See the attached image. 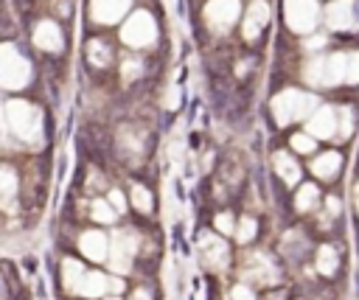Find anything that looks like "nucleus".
<instances>
[{
	"label": "nucleus",
	"mask_w": 359,
	"mask_h": 300,
	"mask_svg": "<svg viewBox=\"0 0 359 300\" xmlns=\"http://www.w3.org/2000/svg\"><path fill=\"white\" fill-rule=\"evenodd\" d=\"M306 79L311 84H356L359 81V53H334V56H317L306 67Z\"/></svg>",
	"instance_id": "1"
},
{
	"label": "nucleus",
	"mask_w": 359,
	"mask_h": 300,
	"mask_svg": "<svg viewBox=\"0 0 359 300\" xmlns=\"http://www.w3.org/2000/svg\"><path fill=\"white\" fill-rule=\"evenodd\" d=\"M6 118H8L11 132H14L20 140H25V143H39V137H42V121H39V112H36L31 104H25V101H11V104L6 107Z\"/></svg>",
	"instance_id": "2"
},
{
	"label": "nucleus",
	"mask_w": 359,
	"mask_h": 300,
	"mask_svg": "<svg viewBox=\"0 0 359 300\" xmlns=\"http://www.w3.org/2000/svg\"><path fill=\"white\" fill-rule=\"evenodd\" d=\"M311 107H314V98L311 95H303L297 90H286V93H280L272 101V112H275V121L280 126H286L292 121H300Z\"/></svg>",
	"instance_id": "3"
},
{
	"label": "nucleus",
	"mask_w": 359,
	"mask_h": 300,
	"mask_svg": "<svg viewBox=\"0 0 359 300\" xmlns=\"http://www.w3.org/2000/svg\"><path fill=\"white\" fill-rule=\"evenodd\" d=\"M28 76H31L28 62L11 45H3L0 48V84L17 90V87L28 84Z\"/></svg>",
	"instance_id": "4"
},
{
	"label": "nucleus",
	"mask_w": 359,
	"mask_h": 300,
	"mask_svg": "<svg viewBox=\"0 0 359 300\" xmlns=\"http://www.w3.org/2000/svg\"><path fill=\"white\" fill-rule=\"evenodd\" d=\"M154 20L146 14V11H137V14H132V20L121 28V39L126 42V45H132V48H143V45H149V42H154Z\"/></svg>",
	"instance_id": "5"
},
{
	"label": "nucleus",
	"mask_w": 359,
	"mask_h": 300,
	"mask_svg": "<svg viewBox=\"0 0 359 300\" xmlns=\"http://www.w3.org/2000/svg\"><path fill=\"white\" fill-rule=\"evenodd\" d=\"M135 250H137V236L135 233H115V238H112V247H109V266H112V272H129V266H132V255H135Z\"/></svg>",
	"instance_id": "6"
},
{
	"label": "nucleus",
	"mask_w": 359,
	"mask_h": 300,
	"mask_svg": "<svg viewBox=\"0 0 359 300\" xmlns=\"http://www.w3.org/2000/svg\"><path fill=\"white\" fill-rule=\"evenodd\" d=\"M286 22L292 31L309 34L317 22V3L314 0H286Z\"/></svg>",
	"instance_id": "7"
},
{
	"label": "nucleus",
	"mask_w": 359,
	"mask_h": 300,
	"mask_svg": "<svg viewBox=\"0 0 359 300\" xmlns=\"http://www.w3.org/2000/svg\"><path fill=\"white\" fill-rule=\"evenodd\" d=\"M325 20L337 31H356L359 28V3L356 0H339V3L328 6Z\"/></svg>",
	"instance_id": "8"
},
{
	"label": "nucleus",
	"mask_w": 359,
	"mask_h": 300,
	"mask_svg": "<svg viewBox=\"0 0 359 300\" xmlns=\"http://www.w3.org/2000/svg\"><path fill=\"white\" fill-rule=\"evenodd\" d=\"M205 17H208L210 25H216L219 31H224L238 17V0H210Z\"/></svg>",
	"instance_id": "9"
},
{
	"label": "nucleus",
	"mask_w": 359,
	"mask_h": 300,
	"mask_svg": "<svg viewBox=\"0 0 359 300\" xmlns=\"http://www.w3.org/2000/svg\"><path fill=\"white\" fill-rule=\"evenodd\" d=\"M202 258H205V264H208L210 269L222 272V269L227 266V261H230L227 244H224L219 236H205V238H202Z\"/></svg>",
	"instance_id": "10"
},
{
	"label": "nucleus",
	"mask_w": 359,
	"mask_h": 300,
	"mask_svg": "<svg viewBox=\"0 0 359 300\" xmlns=\"http://www.w3.org/2000/svg\"><path fill=\"white\" fill-rule=\"evenodd\" d=\"M79 247H81V252H84L90 261H107V258H109V241H107V236H104L101 230H87V233H81Z\"/></svg>",
	"instance_id": "11"
},
{
	"label": "nucleus",
	"mask_w": 359,
	"mask_h": 300,
	"mask_svg": "<svg viewBox=\"0 0 359 300\" xmlns=\"http://www.w3.org/2000/svg\"><path fill=\"white\" fill-rule=\"evenodd\" d=\"M337 132V118H334V109L331 107H320L311 118H309V135L311 137H331Z\"/></svg>",
	"instance_id": "12"
},
{
	"label": "nucleus",
	"mask_w": 359,
	"mask_h": 300,
	"mask_svg": "<svg viewBox=\"0 0 359 300\" xmlns=\"http://www.w3.org/2000/svg\"><path fill=\"white\" fill-rule=\"evenodd\" d=\"M34 45L48 50V53H59L62 50V34H59L56 22H39L34 31Z\"/></svg>",
	"instance_id": "13"
},
{
	"label": "nucleus",
	"mask_w": 359,
	"mask_h": 300,
	"mask_svg": "<svg viewBox=\"0 0 359 300\" xmlns=\"http://www.w3.org/2000/svg\"><path fill=\"white\" fill-rule=\"evenodd\" d=\"M266 20H269V8H266V3H264V0H255V3L250 6L247 20H244V36H247V39H255V36L264 31Z\"/></svg>",
	"instance_id": "14"
},
{
	"label": "nucleus",
	"mask_w": 359,
	"mask_h": 300,
	"mask_svg": "<svg viewBox=\"0 0 359 300\" xmlns=\"http://www.w3.org/2000/svg\"><path fill=\"white\" fill-rule=\"evenodd\" d=\"M126 8H129V0H93V20L115 22Z\"/></svg>",
	"instance_id": "15"
},
{
	"label": "nucleus",
	"mask_w": 359,
	"mask_h": 300,
	"mask_svg": "<svg viewBox=\"0 0 359 300\" xmlns=\"http://www.w3.org/2000/svg\"><path fill=\"white\" fill-rule=\"evenodd\" d=\"M107 289H109V278L107 275H101V272H84L76 294H81V297H104Z\"/></svg>",
	"instance_id": "16"
},
{
	"label": "nucleus",
	"mask_w": 359,
	"mask_h": 300,
	"mask_svg": "<svg viewBox=\"0 0 359 300\" xmlns=\"http://www.w3.org/2000/svg\"><path fill=\"white\" fill-rule=\"evenodd\" d=\"M342 165V157L337 151H325V154H317L314 163H311V171L320 177V179H334L337 171Z\"/></svg>",
	"instance_id": "17"
},
{
	"label": "nucleus",
	"mask_w": 359,
	"mask_h": 300,
	"mask_svg": "<svg viewBox=\"0 0 359 300\" xmlns=\"http://www.w3.org/2000/svg\"><path fill=\"white\" fill-rule=\"evenodd\" d=\"M275 171H278V177H280L286 185H294V182L300 179V165H297L294 157L286 154V151H278V154H275Z\"/></svg>",
	"instance_id": "18"
},
{
	"label": "nucleus",
	"mask_w": 359,
	"mask_h": 300,
	"mask_svg": "<svg viewBox=\"0 0 359 300\" xmlns=\"http://www.w3.org/2000/svg\"><path fill=\"white\" fill-rule=\"evenodd\" d=\"M244 275H247L250 280H258V283H272V280H275V266H272L264 255H255V258H252V266L244 269Z\"/></svg>",
	"instance_id": "19"
},
{
	"label": "nucleus",
	"mask_w": 359,
	"mask_h": 300,
	"mask_svg": "<svg viewBox=\"0 0 359 300\" xmlns=\"http://www.w3.org/2000/svg\"><path fill=\"white\" fill-rule=\"evenodd\" d=\"M81 278H84L81 264H79L76 258H65V261H62V283H65V289L76 294V289H79Z\"/></svg>",
	"instance_id": "20"
},
{
	"label": "nucleus",
	"mask_w": 359,
	"mask_h": 300,
	"mask_svg": "<svg viewBox=\"0 0 359 300\" xmlns=\"http://www.w3.org/2000/svg\"><path fill=\"white\" fill-rule=\"evenodd\" d=\"M337 269H339V255H337V250L334 247H320L317 250V272L320 275H325V278H331V275H337Z\"/></svg>",
	"instance_id": "21"
},
{
	"label": "nucleus",
	"mask_w": 359,
	"mask_h": 300,
	"mask_svg": "<svg viewBox=\"0 0 359 300\" xmlns=\"http://www.w3.org/2000/svg\"><path fill=\"white\" fill-rule=\"evenodd\" d=\"M14 193H17V174L6 165H0V205L8 207L14 202Z\"/></svg>",
	"instance_id": "22"
},
{
	"label": "nucleus",
	"mask_w": 359,
	"mask_h": 300,
	"mask_svg": "<svg viewBox=\"0 0 359 300\" xmlns=\"http://www.w3.org/2000/svg\"><path fill=\"white\" fill-rule=\"evenodd\" d=\"M317 202H320V191H317L314 185L303 182L300 191H297V196H294V207H297L300 213H309V210L317 207Z\"/></svg>",
	"instance_id": "23"
},
{
	"label": "nucleus",
	"mask_w": 359,
	"mask_h": 300,
	"mask_svg": "<svg viewBox=\"0 0 359 300\" xmlns=\"http://www.w3.org/2000/svg\"><path fill=\"white\" fill-rule=\"evenodd\" d=\"M115 213H118V210H115L109 202H104V199H95V202H93V210H90V216H93L98 224H112V221H115Z\"/></svg>",
	"instance_id": "24"
},
{
	"label": "nucleus",
	"mask_w": 359,
	"mask_h": 300,
	"mask_svg": "<svg viewBox=\"0 0 359 300\" xmlns=\"http://www.w3.org/2000/svg\"><path fill=\"white\" fill-rule=\"evenodd\" d=\"M255 233H258V221H255L252 216H244V219L236 224V241H238V244H250V241L255 238Z\"/></svg>",
	"instance_id": "25"
},
{
	"label": "nucleus",
	"mask_w": 359,
	"mask_h": 300,
	"mask_svg": "<svg viewBox=\"0 0 359 300\" xmlns=\"http://www.w3.org/2000/svg\"><path fill=\"white\" fill-rule=\"evenodd\" d=\"M132 205H135V210H140V213H151V193H149L140 182L132 185Z\"/></svg>",
	"instance_id": "26"
},
{
	"label": "nucleus",
	"mask_w": 359,
	"mask_h": 300,
	"mask_svg": "<svg viewBox=\"0 0 359 300\" xmlns=\"http://www.w3.org/2000/svg\"><path fill=\"white\" fill-rule=\"evenodd\" d=\"M87 48H90L93 64H109V48H107L104 42H90Z\"/></svg>",
	"instance_id": "27"
},
{
	"label": "nucleus",
	"mask_w": 359,
	"mask_h": 300,
	"mask_svg": "<svg viewBox=\"0 0 359 300\" xmlns=\"http://www.w3.org/2000/svg\"><path fill=\"white\" fill-rule=\"evenodd\" d=\"M213 227H216L222 236H230V233H236V219H233L230 213H219V216L213 219Z\"/></svg>",
	"instance_id": "28"
},
{
	"label": "nucleus",
	"mask_w": 359,
	"mask_h": 300,
	"mask_svg": "<svg viewBox=\"0 0 359 300\" xmlns=\"http://www.w3.org/2000/svg\"><path fill=\"white\" fill-rule=\"evenodd\" d=\"M292 149H294V151H303V154L314 151V140H311V135H294V137H292Z\"/></svg>",
	"instance_id": "29"
},
{
	"label": "nucleus",
	"mask_w": 359,
	"mask_h": 300,
	"mask_svg": "<svg viewBox=\"0 0 359 300\" xmlns=\"http://www.w3.org/2000/svg\"><path fill=\"white\" fill-rule=\"evenodd\" d=\"M230 300H255V292L247 283H238L230 289Z\"/></svg>",
	"instance_id": "30"
},
{
	"label": "nucleus",
	"mask_w": 359,
	"mask_h": 300,
	"mask_svg": "<svg viewBox=\"0 0 359 300\" xmlns=\"http://www.w3.org/2000/svg\"><path fill=\"white\" fill-rule=\"evenodd\" d=\"M339 115H342V129H339V132H342V137H348V135L353 132V109L345 107Z\"/></svg>",
	"instance_id": "31"
},
{
	"label": "nucleus",
	"mask_w": 359,
	"mask_h": 300,
	"mask_svg": "<svg viewBox=\"0 0 359 300\" xmlns=\"http://www.w3.org/2000/svg\"><path fill=\"white\" fill-rule=\"evenodd\" d=\"M109 205H112V207H115L118 213H121V210H126V207H123V205H126L123 193H121V191H112V193H109Z\"/></svg>",
	"instance_id": "32"
},
{
	"label": "nucleus",
	"mask_w": 359,
	"mask_h": 300,
	"mask_svg": "<svg viewBox=\"0 0 359 300\" xmlns=\"http://www.w3.org/2000/svg\"><path fill=\"white\" fill-rule=\"evenodd\" d=\"M123 70H126V79H135V76L140 73V62H126Z\"/></svg>",
	"instance_id": "33"
},
{
	"label": "nucleus",
	"mask_w": 359,
	"mask_h": 300,
	"mask_svg": "<svg viewBox=\"0 0 359 300\" xmlns=\"http://www.w3.org/2000/svg\"><path fill=\"white\" fill-rule=\"evenodd\" d=\"M325 205H328V213H331V216H337V213H339V199H337V196H328V202H325Z\"/></svg>",
	"instance_id": "34"
},
{
	"label": "nucleus",
	"mask_w": 359,
	"mask_h": 300,
	"mask_svg": "<svg viewBox=\"0 0 359 300\" xmlns=\"http://www.w3.org/2000/svg\"><path fill=\"white\" fill-rule=\"evenodd\" d=\"M109 292H115V294L123 292V280L121 278H109Z\"/></svg>",
	"instance_id": "35"
},
{
	"label": "nucleus",
	"mask_w": 359,
	"mask_h": 300,
	"mask_svg": "<svg viewBox=\"0 0 359 300\" xmlns=\"http://www.w3.org/2000/svg\"><path fill=\"white\" fill-rule=\"evenodd\" d=\"M132 300H151V292H149V289H135Z\"/></svg>",
	"instance_id": "36"
},
{
	"label": "nucleus",
	"mask_w": 359,
	"mask_h": 300,
	"mask_svg": "<svg viewBox=\"0 0 359 300\" xmlns=\"http://www.w3.org/2000/svg\"><path fill=\"white\" fill-rule=\"evenodd\" d=\"M356 210H359V185H356Z\"/></svg>",
	"instance_id": "37"
},
{
	"label": "nucleus",
	"mask_w": 359,
	"mask_h": 300,
	"mask_svg": "<svg viewBox=\"0 0 359 300\" xmlns=\"http://www.w3.org/2000/svg\"><path fill=\"white\" fill-rule=\"evenodd\" d=\"M0 300H3V280H0Z\"/></svg>",
	"instance_id": "38"
},
{
	"label": "nucleus",
	"mask_w": 359,
	"mask_h": 300,
	"mask_svg": "<svg viewBox=\"0 0 359 300\" xmlns=\"http://www.w3.org/2000/svg\"><path fill=\"white\" fill-rule=\"evenodd\" d=\"M109 300H121V297H109Z\"/></svg>",
	"instance_id": "39"
}]
</instances>
